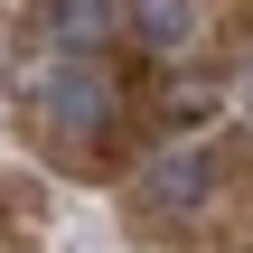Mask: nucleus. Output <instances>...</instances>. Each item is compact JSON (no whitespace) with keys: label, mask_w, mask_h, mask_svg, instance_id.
<instances>
[{"label":"nucleus","mask_w":253,"mask_h":253,"mask_svg":"<svg viewBox=\"0 0 253 253\" xmlns=\"http://www.w3.org/2000/svg\"><path fill=\"white\" fill-rule=\"evenodd\" d=\"M122 38H141L150 56H188L197 47V0H122Z\"/></svg>","instance_id":"3"},{"label":"nucleus","mask_w":253,"mask_h":253,"mask_svg":"<svg viewBox=\"0 0 253 253\" xmlns=\"http://www.w3.org/2000/svg\"><path fill=\"white\" fill-rule=\"evenodd\" d=\"M244 113H253V66H244Z\"/></svg>","instance_id":"5"},{"label":"nucleus","mask_w":253,"mask_h":253,"mask_svg":"<svg viewBox=\"0 0 253 253\" xmlns=\"http://www.w3.org/2000/svg\"><path fill=\"white\" fill-rule=\"evenodd\" d=\"M47 38L56 56H103L122 38V0H47Z\"/></svg>","instance_id":"2"},{"label":"nucleus","mask_w":253,"mask_h":253,"mask_svg":"<svg viewBox=\"0 0 253 253\" xmlns=\"http://www.w3.org/2000/svg\"><path fill=\"white\" fill-rule=\"evenodd\" d=\"M141 188H150V207H169V216H188V207H197V197L216 188V160H207V150H160Z\"/></svg>","instance_id":"4"},{"label":"nucleus","mask_w":253,"mask_h":253,"mask_svg":"<svg viewBox=\"0 0 253 253\" xmlns=\"http://www.w3.org/2000/svg\"><path fill=\"white\" fill-rule=\"evenodd\" d=\"M113 103H122V94L94 75V56H66V66L47 75V122H56L66 141H103V131H113Z\"/></svg>","instance_id":"1"}]
</instances>
